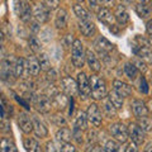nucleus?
<instances>
[{"mask_svg":"<svg viewBox=\"0 0 152 152\" xmlns=\"http://www.w3.org/2000/svg\"><path fill=\"white\" fill-rule=\"evenodd\" d=\"M100 4H103V5H105V7H110L114 0H98Z\"/></svg>","mask_w":152,"mask_h":152,"instance_id":"obj_45","label":"nucleus"},{"mask_svg":"<svg viewBox=\"0 0 152 152\" xmlns=\"http://www.w3.org/2000/svg\"><path fill=\"white\" fill-rule=\"evenodd\" d=\"M80 31L81 33L85 36V37H90L94 34L95 32V24L91 19H89V20H80Z\"/></svg>","mask_w":152,"mask_h":152,"instance_id":"obj_21","label":"nucleus"},{"mask_svg":"<svg viewBox=\"0 0 152 152\" xmlns=\"http://www.w3.org/2000/svg\"><path fill=\"white\" fill-rule=\"evenodd\" d=\"M56 138L61 143H65V142H70L71 140L74 138V133L71 132L69 128L64 127V128H61V129L57 131V133H56Z\"/></svg>","mask_w":152,"mask_h":152,"instance_id":"obj_24","label":"nucleus"},{"mask_svg":"<svg viewBox=\"0 0 152 152\" xmlns=\"http://www.w3.org/2000/svg\"><path fill=\"white\" fill-rule=\"evenodd\" d=\"M18 126H19V129H22V132L27 133V134L34 131V123H33V119H31L26 113H22L18 117Z\"/></svg>","mask_w":152,"mask_h":152,"instance_id":"obj_11","label":"nucleus"},{"mask_svg":"<svg viewBox=\"0 0 152 152\" xmlns=\"http://www.w3.org/2000/svg\"><path fill=\"white\" fill-rule=\"evenodd\" d=\"M95 48L98 50L99 53H109L110 51L114 50V45L110 43L107 38L99 37L98 39L95 41Z\"/></svg>","mask_w":152,"mask_h":152,"instance_id":"obj_13","label":"nucleus"},{"mask_svg":"<svg viewBox=\"0 0 152 152\" xmlns=\"http://www.w3.org/2000/svg\"><path fill=\"white\" fill-rule=\"evenodd\" d=\"M141 90H142V91H143L145 94L148 93V88H147V83H146V79H145V77L141 79Z\"/></svg>","mask_w":152,"mask_h":152,"instance_id":"obj_43","label":"nucleus"},{"mask_svg":"<svg viewBox=\"0 0 152 152\" xmlns=\"http://www.w3.org/2000/svg\"><path fill=\"white\" fill-rule=\"evenodd\" d=\"M86 60V52L84 51V45L80 39L72 42V64L75 67H83Z\"/></svg>","mask_w":152,"mask_h":152,"instance_id":"obj_2","label":"nucleus"},{"mask_svg":"<svg viewBox=\"0 0 152 152\" xmlns=\"http://www.w3.org/2000/svg\"><path fill=\"white\" fill-rule=\"evenodd\" d=\"M29 47H31V50L34 52V53H38V52L41 51V43H39V41H38L36 37H31L29 38Z\"/></svg>","mask_w":152,"mask_h":152,"instance_id":"obj_36","label":"nucleus"},{"mask_svg":"<svg viewBox=\"0 0 152 152\" xmlns=\"http://www.w3.org/2000/svg\"><path fill=\"white\" fill-rule=\"evenodd\" d=\"M14 66L12 65L10 58H4L1 61V65H0V76H1L3 80H8L10 77V75L13 72Z\"/></svg>","mask_w":152,"mask_h":152,"instance_id":"obj_18","label":"nucleus"},{"mask_svg":"<svg viewBox=\"0 0 152 152\" xmlns=\"http://www.w3.org/2000/svg\"><path fill=\"white\" fill-rule=\"evenodd\" d=\"M33 123H34V133L37 137H41V138H45L48 134V129L45 126V123L39 121L38 118H33Z\"/></svg>","mask_w":152,"mask_h":152,"instance_id":"obj_23","label":"nucleus"},{"mask_svg":"<svg viewBox=\"0 0 152 152\" xmlns=\"http://www.w3.org/2000/svg\"><path fill=\"white\" fill-rule=\"evenodd\" d=\"M51 99H52V104L58 109H65L66 105H67V96H65L64 94L57 93L55 96H52Z\"/></svg>","mask_w":152,"mask_h":152,"instance_id":"obj_26","label":"nucleus"},{"mask_svg":"<svg viewBox=\"0 0 152 152\" xmlns=\"http://www.w3.org/2000/svg\"><path fill=\"white\" fill-rule=\"evenodd\" d=\"M113 88L118 94L122 95L123 98H127V96H129V95L132 94V88L128 84L121 81V80H114L113 81Z\"/></svg>","mask_w":152,"mask_h":152,"instance_id":"obj_15","label":"nucleus"},{"mask_svg":"<svg viewBox=\"0 0 152 152\" xmlns=\"http://www.w3.org/2000/svg\"><path fill=\"white\" fill-rule=\"evenodd\" d=\"M88 115H85L84 113H80L77 118H76L75 121V127H79L81 128V129H86L88 128Z\"/></svg>","mask_w":152,"mask_h":152,"instance_id":"obj_33","label":"nucleus"},{"mask_svg":"<svg viewBox=\"0 0 152 152\" xmlns=\"http://www.w3.org/2000/svg\"><path fill=\"white\" fill-rule=\"evenodd\" d=\"M108 99L112 102V104L114 107H115L117 109H121V108H123V98L122 95H119L118 94L115 90H113L112 93H109V96H108Z\"/></svg>","mask_w":152,"mask_h":152,"instance_id":"obj_27","label":"nucleus"},{"mask_svg":"<svg viewBox=\"0 0 152 152\" xmlns=\"http://www.w3.org/2000/svg\"><path fill=\"white\" fill-rule=\"evenodd\" d=\"M60 1H61V0H45V5L47 8H50L51 10H53V9L58 8Z\"/></svg>","mask_w":152,"mask_h":152,"instance_id":"obj_40","label":"nucleus"},{"mask_svg":"<svg viewBox=\"0 0 152 152\" xmlns=\"http://www.w3.org/2000/svg\"><path fill=\"white\" fill-rule=\"evenodd\" d=\"M38 60H39V64H41L42 70H45V71H48L50 70V67H51V61H50L48 56H47L46 53H41L39 56H38Z\"/></svg>","mask_w":152,"mask_h":152,"instance_id":"obj_35","label":"nucleus"},{"mask_svg":"<svg viewBox=\"0 0 152 152\" xmlns=\"http://www.w3.org/2000/svg\"><path fill=\"white\" fill-rule=\"evenodd\" d=\"M148 105H150V112H152V100H150V103H148Z\"/></svg>","mask_w":152,"mask_h":152,"instance_id":"obj_50","label":"nucleus"},{"mask_svg":"<svg viewBox=\"0 0 152 152\" xmlns=\"http://www.w3.org/2000/svg\"><path fill=\"white\" fill-rule=\"evenodd\" d=\"M86 61H88V65L91 71L94 72H99V71L102 70V64L100 61L98 60V57L95 56L94 52H91L90 50L86 51Z\"/></svg>","mask_w":152,"mask_h":152,"instance_id":"obj_17","label":"nucleus"},{"mask_svg":"<svg viewBox=\"0 0 152 152\" xmlns=\"http://www.w3.org/2000/svg\"><path fill=\"white\" fill-rule=\"evenodd\" d=\"M132 112L137 118H141V117L147 115V113H148V108L146 107L145 102L136 99V100L132 102Z\"/></svg>","mask_w":152,"mask_h":152,"instance_id":"obj_14","label":"nucleus"},{"mask_svg":"<svg viewBox=\"0 0 152 152\" xmlns=\"http://www.w3.org/2000/svg\"><path fill=\"white\" fill-rule=\"evenodd\" d=\"M104 110H105L108 113V115H110V117H114L115 115V110H117V108L113 105L112 102L108 99V102L105 103V105H104Z\"/></svg>","mask_w":152,"mask_h":152,"instance_id":"obj_38","label":"nucleus"},{"mask_svg":"<svg viewBox=\"0 0 152 152\" xmlns=\"http://www.w3.org/2000/svg\"><path fill=\"white\" fill-rule=\"evenodd\" d=\"M33 104L38 112L41 113H48L51 105H52V99H50L48 95H45V94H39L34 96L33 99Z\"/></svg>","mask_w":152,"mask_h":152,"instance_id":"obj_6","label":"nucleus"},{"mask_svg":"<svg viewBox=\"0 0 152 152\" xmlns=\"http://www.w3.org/2000/svg\"><path fill=\"white\" fill-rule=\"evenodd\" d=\"M146 31H147V33H148V34L152 37V19L147 22V24H146Z\"/></svg>","mask_w":152,"mask_h":152,"instance_id":"obj_44","label":"nucleus"},{"mask_svg":"<svg viewBox=\"0 0 152 152\" xmlns=\"http://www.w3.org/2000/svg\"><path fill=\"white\" fill-rule=\"evenodd\" d=\"M47 151H57L55 148V145L52 143V142H48V143H47Z\"/></svg>","mask_w":152,"mask_h":152,"instance_id":"obj_47","label":"nucleus"},{"mask_svg":"<svg viewBox=\"0 0 152 152\" xmlns=\"http://www.w3.org/2000/svg\"><path fill=\"white\" fill-rule=\"evenodd\" d=\"M61 89L66 95H70V96H74V95L77 94V90H79V85L75 81L72 77H64L61 80Z\"/></svg>","mask_w":152,"mask_h":152,"instance_id":"obj_7","label":"nucleus"},{"mask_svg":"<svg viewBox=\"0 0 152 152\" xmlns=\"http://www.w3.org/2000/svg\"><path fill=\"white\" fill-rule=\"evenodd\" d=\"M118 147H119V145H118L115 141L109 140V141L105 142V145H104V151H108V152H110V151H118Z\"/></svg>","mask_w":152,"mask_h":152,"instance_id":"obj_37","label":"nucleus"},{"mask_svg":"<svg viewBox=\"0 0 152 152\" xmlns=\"http://www.w3.org/2000/svg\"><path fill=\"white\" fill-rule=\"evenodd\" d=\"M24 147L27 151H32V152H39L41 147L39 143L34 140V138H26L24 140Z\"/></svg>","mask_w":152,"mask_h":152,"instance_id":"obj_31","label":"nucleus"},{"mask_svg":"<svg viewBox=\"0 0 152 152\" xmlns=\"http://www.w3.org/2000/svg\"><path fill=\"white\" fill-rule=\"evenodd\" d=\"M136 12H137V14H138L140 18H147L150 15L151 7H147L145 3H140L136 7Z\"/></svg>","mask_w":152,"mask_h":152,"instance_id":"obj_32","label":"nucleus"},{"mask_svg":"<svg viewBox=\"0 0 152 152\" xmlns=\"http://www.w3.org/2000/svg\"><path fill=\"white\" fill-rule=\"evenodd\" d=\"M27 70H28V75L38 76L39 71L42 70L41 64H39V60L36 58L34 56H31L27 60Z\"/></svg>","mask_w":152,"mask_h":152,"instance_id":"obj_16","label":"nucleus"},{"mask_svg":"<svg viewBox=\"0 0 152 152\" xmlns=\"http://www.w3.org/2000/svg\"><path fill=\"white\" fill-rule=\"evenodd\" d=\"M24 71L28 74L26 60L24 58H18L15 61V65H14V76H15V77H22V76L24 75Z\"/></svg>","mask_w":152,"mask_h":152,"instance_id":"obj_25","label":"nucleus"},{"mask_svg":"<svg viewBox=\"0 0 152 152\" xmlns=\"http://www.w3.org/2000/svg\"><path fill=\"white\" fill-rule=\"evenodd\" d=\"M89 4H90V8L91 9L96 8V3H95V0H89Z\"/></svg>","mask_w":152,"mask_h":152,"instance_id":"obj_48","label":"nucleus"},{"mask_svg":"<svg viewBox=\"0 0 152 152\" xmlns=\"http://www.w3.org/2000/svg\"><path fill=\"white\" fill-rule=\"evenodd\" d=\"M50 8H47L46 5H42V4H38L34 7V10H33V17L34 19L41 23V24H45V23L48 22L50 19Z\"/></svg>","mask_w":152,"mask_h":152,"instance_id":"obj_10","label":"nucleus"},{"mask_svg":"<svg viewBox=\"0 0 152 152\" xmlns=\"http://www.w3.org/2000/svg\"><path fill=\"white\" fill-rule=\"evenodd\" d=\"M114 15H115V19L119 24H126V23L129 20V14H128V10L126 9V7L123 5H118L115 8V12H114Z\"/></svg>","mask_w":152,"mask_h":152,"instance_id":"obj_20","label":"nucleus"},{"mask_svg":"<svg viewBox=\"0 0 152 152\" xmlns=\"http://www.w3.org/2000/svg\"><path fill=\"white\" fill-rule=\"evenodd\" d=\"M90 86H91V96L95 100H102L107 95V84L105 80L99 77L96 75H93L90 77Z\"/></svg>","mask_w":152,"mask_h":152,"instance_id":"obj_1","label":"nucleus"},{"mask_svg":"<svg viewBox=\"0 0 152 152\" xmlns=\"http://www.w3.org/2000/svg\"><path fill=\"white\" fill-rule=\"evenodd\" d=\"M138 71L140 70L136 67L133 62H127L124 65V72L131 80H136V77L138 76Z\"/></svg>","mask_w":152,"mask_h":152,"instance_id":"obj_28","label":"nucleus"},{"mask_svg":"<svg viewBox=\"0 0 152 152\" xmlns=\"http://www.w3.org/2000/svg\"><path fill=\"white\" fill-rule=\"evenodd\" d=\"M74 13H75V15L80 19V20H89L90 19L89 12L86 10V9H84L81 5H79V4L74 5Z\"/></svg>","mask_w":152,"mask_h":152,"instance_id":"obj_29","label":"nucleus"},{"mask_svg":"<svg viewBox=\"0 0 152 152\" xmlns=\"http://www.w3.org/2000/svg\"><path fill=\"white\" fill-rule=\"evenodd\" d=\"M67 22H69V15L65 9H60L56 14V19H55V26L58 29H65L67 27Z\"/></svg>","mask_w":152,"mask_h":152,"instance_id":"obj_19","label":"nucleus"},{"mask_svg":"<svg viewBox=\"0 0 152 152\" xmlns=\"http://www.w3.org/2000/svg\"><path fill=\"white\" fill-rule=\"evenodd\" d=\"M137 56H140V58H142L147 64H152V48L150 45H143L140 47V50L137 51Z\"/></svg>","mask_w":152,"mask_h":152,"instance_id":"obj_22","label":"nucleus"},{"mask_svg":"<svg viewBox=\"0 0 152 152\" xmlns=\"http://www.w3.org/2000/svg\"><path fill=\"white\" fill-rule=\"evenodd\" d=\"M145 151H152V142L151 143H148L146 146V148H145Z\"/></svg>","mask_w":152,"mask_h":152,"instance_id":"obj_49","label":"nucleus"},{"mask_svg":"<svg viewBox=\"0 0 152 152\" xmlns=\"http://www.w3.org/2000/svg\"><path fill=\"white\" fill-rule=\"evenodd\" d=\"M62 152H75L76 148L72 146V145H70V142H65V143H62V146H61V148H60Z\"/></svg>","mask_w":152,"mask_h":152,"instance_id":"obj_42","label":"nucleus"},{"mask_svg":"<svg viewBox=\"0 0 152 152\" xmlns=\"http://www.w3.org/2000/svg\"><path fill=\"white\" fill-rule=\"evenodd\" d=\"M14 10H15V13L23 22L31 20L32 10H31V7L28 5V3L24 1V0H15L14 1Z\"/></svg>","mask_w":152,"mask_h":152,"instance_id":"obj_4","label":"nucleus"},{"mask_svg":"<svg viewBox=\"0 0 152 152\" xmlns=\"http://www.w3.org/2000/svg\"><path fill=\"white\" fill-rule=\"evenodd\" d=\"M86 115H88L89 122H91V124H94L95 127L102 126V112H100V109H99V107L95 103L89 105Z\"/></svg>","mask_w":152,"mask_h":152,"instance_id":"obj_8","label":"nucleus"},{"mask_svg":"<svg viewBox=\"0 0 152 152\" xmlns=\"http://www.w3.org/2000/svg\"><path fill=\"white\" fill-rule=\"evenodd\" d=\"M98 18L102 23H104V24H107V26H114V22H115V15H114L108 8L99 9Z\"/></svg>","mask_w":152,"mask_h":152,"instance_id":"obj_12","label":"nucleus"},{"mask_svg":"<svg viewBox=\"0 0 152 152\" xmlns=\"http://www.w3.org/2000/svg\"><path fill=\"white\" fill-rule=\"evenodd\" d=\"M79 1H84V0H79Z\"/></svg>","mask_w":152,"mask_h":152,"instance_id":"obj_52","label":"nucleus"},{"mask_svg":"<svg viewBox=\"0 0 152 152\" xmlns=\"http://www.w3.org/2000/svg\"><path fill=\"white\" fill-rule=\"evenodd\" d=\"M109 131H110L112 136L114 137V140L118 142H122V143H124L128 140V137H129L128 128L124 124H122V123H114V124L110 126Z\"/></svg>","mask_w":152,"mask_h":152,"instance_id":"obj_3","label":"nucleus"},{"mask_svg":"<svg viewBox=\"0 0 152 152\" xmlns=\"http://www.w3.org/2000/svg\"><path fill=\"white\" fill-rule=\"evenodd\" d=\"M150 7H151V10H152V1H151V4H150Z\"/></svg>","mask_w":152,"mask_h":152,"instance_id":"obj_51","label":"nucleus"},{"mask_svg":"<svg viewBox=\"0 0 152 152\" xmlns=\"http://www.w3.org/2000/svg\"><path fill=\"white\" fill-rule=\"evenodd\" d=\"M77 85H79V91L84 98H88L91 95V86H90V80L86 76V74L80 72L77 75Z\"/></svg>","mask_w":152,"mask_h":152,"instance_id":"obj_9","label":"nucleus"},{"mask_svg":"<svg viewBox=\"0 0 152 152\" xmlns=\"http://www.w3.org/2000/svg\"><path fill=\"white\" fill-rule=\"evenodd\" d=\"M128 133H129V138L132 142H134L137 146H140L145 141V131L142 129V127L136 123H131L128 126Z\"/></svg>","mask_w":152,"mask_h":152,"instance_id":"obj_5","label":"nucleus"},{"mask_svg":"<svg viewBox=\"0 0 152 152\" xmlns=\"http://www.w3.org/2000/svg\"><path fill=\"white\" fill-rule=\"evenodd\" d=\"M0 150L3 152H17V146L9 138H3L0 143Z\"/></svg>","mask_w":152,"mask_h":152,"instance_id":"obj_30","label":"nucleus"},{"mask_svg":"<svg viewBox=\"0 0 152 152\" xmlns=\"http://www.w3.org/2000/svg\"><path fill=\"white\" fill-rule=\"evenodd\" d=\"M74 138L77 141V143H81L83 142V133H81V128L75 127L74 129Z\"/></svg>","mask_w":152,"mask_h":152,"instance_id":"obj_41","label":"nucleus"},{"mask_svg":"<svg viewBox=\"0 0 152 152\" xmlns=\"http://www.w3.org/2000/svg\"><path fill=\"white\" fill-rule=\"evenodd\" d=\"M138 124L142 127V129H143L145 132H150V131H152V121L148 117H141V118H138Z\"/></svg>","mask_w":152,"mask_h":152,"instance_id":"obj_34","label":"nucleus"},{"mask_svg":"<svg viewBox=\"0 0 152 152\" xmlns=\"http://www.w3.org/2000/svg\"><path fill=\"white\" fill-rule=\"evenodd\" d=\"M133 64H134V66H136V67L140 71H143V72H145V71L147 70V66H146V64H147V62H145V61L142 60V58L133 60Z\"/></svg>","mask_w":152,"mask_h":152,"instance_id":"obj_39","label":"nucleus"},{"mask_svg":"<svg viewBox=\"0 0 152 152\" xmlns=\"http://www.w3.org/2000/svg\"><path fill=\"white\" fill-rule=\"evenodd\" d=\"M136 143H134V142H133V143H131V145H128V148L126 150V151H128V152H129V151H137V148H136Z\"/></svg>","mask_w":152,"mask_h":152,"instance_id":"obj_46","label":"nucleus"}]
</instances>
